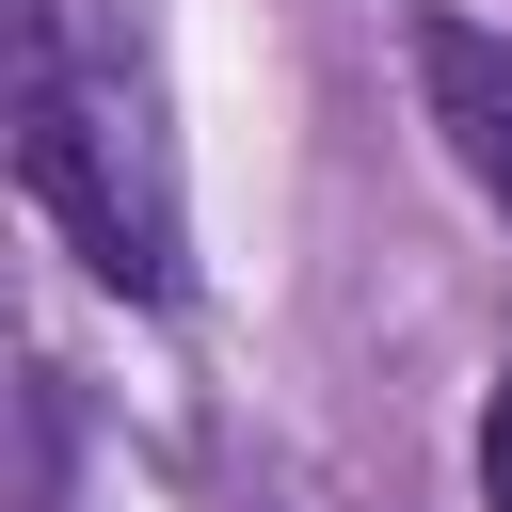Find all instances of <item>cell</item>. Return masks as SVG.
<instances>
[{"instance_id":"cell-2","label":"cell","mask_w":512,"mask_h":512,"mask_svg":"<svg viewBox=\"0 0 512 512\" xmlns=\"http://www.w3.org/2000/svg\"><path fill=\"white\" fill-rule=\"evenodd\" d=\"M416 96H432L448 160L480 176V208H512V32H480V16H416Z\"/></svg>"},{"instance_id":"cell-3","label":"cell","mask_w":512,"mask_h":512,"mask_svg":"<svg viewBox=\"0 0 512 512\" xmlns=\"http://www.w3.org/2000/svg\"><path fill=\"white\" fill-rule=\"evenodd\" d=\"M480 512H512V384L480 400Z\"/></svg>"},{"instance_id":"cell-1","label":"cell","mask_w":512,"mask_h":512,"mask_svg":"<svg viewBox=\"0 0 512 512\" xmlns=\"http://www.w3.org/2000/svg\"><path fill=\"white\" fill-rule=\"evenodd\" d=\"M0 32H16V192H32L128 304H160V288H176V192H160L144 112L80 80V48H64L48 0H0Z\"/></svg>"}]
</instances>
